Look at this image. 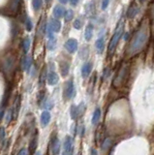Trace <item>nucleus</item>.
Returning a JSON list of instances; mask_svg holds the SVG:
<instances>
[{"instance_id": "obj_28", "label": "nucleus", "mask_w": 154, "mask_h": 155, "mask_svg": "<svg viewBox=\"0 0 154 155\" xmlns=\"http://www.w3.org/2000/svg\"><path fill=\"white\" fill-rule=\"evenodd\" d=\"M17 155H30V153H29V150L25 147V148H21L20 151L18 152Z\"/></svg>"}, {"instance_id": "obj_6", "label": "nucleus", "mask_w": 154, "mask_h": 155, "mask_svg": "<svg viewBox=\"0 0 154 155\" xmlns=\"http://www.w3.org/2000/svg\"><path fill=\"white\" fill-rule=\"evenodd\" d=\"M128 75V68L127 67H122L121 70H120L118 72V74L116 76V78H115V80L113 81V84L115 86H119L123 84L124 80L126 79V77Z\"/></svg>"}, {"instance_id": "obj_18", "label": "nucleus", "mask_w": 154, "mask_h": 155, "mask_svg": "<svg viewBox=\"0 0 154 155\" xmlns=\"http://www.w3.org/2000/svg\"><path fill=\"white\" fill-rule=\"evenodd\" d=\"M69 70H70V64L68 62L64 61L60 63V72H61L62 77H66L68 75Z\"/></svg>"}, {"instance_id": "obj_24", "label": "nucleus", "mask_w": 154, "mask_h": 155, "mask_svg": "<svg viewBox=\"0 0 154 155\" xmlns=\"http://www.w3.org/2000/svg\"><path fill=\"white\" fill-rule=\"evenodd\" d=\"M25 28H26V30L27 31H31V29H32V21H31V18L29 17H25Z\"/></svg>"}, {"instance_id": "obj_35", "label": "nucleus", "mask_w": 154, "mask_h": 155, "mask_svg": "<svg viewBox=\"0 0 154 155\" xmlns=\"http://www.w3.org/2000/svg\"><path fill=\"white\" fill-rule=\"evenodd\" d=\"M34 155H42V154H41L40 151H36V152L34 153Z\"/></svg>"}, {"instance_id": "obj_39", "label": "nucleus", "mask_w": 154, "mask_h": 155, "mask_svg": "<svg viewBox=\"0 0 154 155\" xmlns=\"http://www.w3.org/2000/svg\"><path fill=\"white\" fill-rule=\"evenodd\" d=\"M153 17H154V13H153Z\"/></svg>"}, {"instance_id": "obj_13", "label": "nucleus", "mask_w": 154, "mask_h": 155, "mask_svg": "<svg viewBox=\"0 0 154 155\" xmlns=\"http://www.w3.org/2000/svg\"><path fill=\"white\" fill-rule=\"evenodd\" d=\"M52 14H54V17L55 18H60L62 17H64L65 14V9L63 6H60V5H56V6L52 10Z\"/></svg>"}, {"instance_id": "obj_36", "label": "nucleus", "mask_w": 154, "mask_h": 155, "mask_svg": "<svg viewBox=\"0 0 154 155\" xmlns=\"http://www.w3.org/2000/svg\"><path fill=\"white\" fill-rule=\"evenodd\" d=\"M47 1V3H50V2H51V0H46Z\"/></svg>"}, {"instance_id": "obj_22", "label": "nucleus", "mask_w": 154, "mask_h": 155, "mask_svg": "<svg viewBox=\"0 0 154 155\" xmlns=\"http://www.w3.org/2000/svg\"><path fill=\"white\" fill-rule=\"evenodd\" d=\"M43 5V0H32V8L34 11H39Z\"/></svg>"}, {"instance_id": "obj_15", "label": "nucleus", "mask_w": 154, "mask_h": 155, "mask_svg": "<svg viewBox=\"0 0 154 155\" xmlns=\"http://www.w3.org/2000/svg\"><path fill=\"white\" fill-rule=\"evenodd\" d=\"M139 11V7L137 6V5L132 4L131 6L129 7L128 11H127V17H128V18H134L138 15Z\"/></svg>"}, {"instance_id": "obj_8", "label": "nucleus", "mask_w": 154, "mask_h": 155, "mask_svg": "<svg viewBox=\"0 0 154 155\" xmlns=\"http://www.w3.org/2000/svg\"><path fill=\"white\" fill-rule=\"evenodd\" d=\"M64 47L68 52L74 53L77 50H78V41H77L76 39H69V40H67L65 42Z\"/></svg>"}, {"instance_id": "obj_2", "label": "nucleus", "mask_w": 154, "mask_h": 155, "mask_svg": "<svg viewBox=\"0 0 154 155\" xmlns=\"http://www.w3.org/2000/svg\"><path fill=\"white\" fill-rule=\"evenodd\" d=\"M123 31H124V21L121 19L116 25V28H115V31L113 33V35L110 41V44H109V53H113L115 50V48H116L117 44L120 40V38L122 37L123 35Z\"/></svg>"}, {"instance_id": "obj_11", "label": "nucleus", "mask_w": 154, "mask_h": 155, "mask_svg": "<svg viewBox=\"0 0 154 155\" xmlns=\"http://www.w3.org/2000/svg\"><path fill=\"white\" fill-rule=\"evenodd\" d=\"M51 121V114L49 110H44L41 114V117H40V122L41 125L43 127H46V126L50 123Z\"/></svg>"}, {"instance_id": "obj_5", "label": "nucleus", "mask_w": 154, "mask_h": 155, "mask_svg": "<svg viewBox=\"0 0 154 155\" xmlns=\"http://www.w3.org/2000/svg\"><path fill=\"white\" fill-rule=\"evenodd\" d=\"M74 153V139L71 136H66L63 143L62 155H73Z\"/></svg>"}, {"instance_id": "obj_37", "label": "nucleus", "mask_w": 154, "mask_h": 155, "mask_svg": "<svg viewBox=\"0 0 154 155\" xmlns=\"http://www.w3.org/2000/svg\"><path fill=\"white\" fill-rule=\"evenodd\" d=\"M78 155H80V153H79V154H78Z\"/></svg>"}, {"instance_id": "obj_4", "label": "nucleus", "mask_w": 154, "mask_h": 155, "mask_svg": "<svg viewBox=\"0 0 154 155\" xmlns=\"http://www.w3.org/2000/svg\"><path fill=\"white\" fill-rule=\"evenodd\" d=\"M84 110H85V105H84V102H81V103L79 106L72 105L71 106V109H70L71 118L76 120L77 118H79L80 116H81V115L84 114Z\"/></svg>"}, {"instance_id": "obj_33", "label": "nucleus", "mask_w": 154, "mask_h": 155, "mask_svg": "<svg viewBox=\"0 0 154 155\" xmlns=\"http://www.w3.org/2000/svg\"><path fill=\"white\" fill-rule=\"evenodd\" d=\"M3 116H4V110H0V120L3 118Z\"/></svg>"}, {"instance_id": "obj_32", "label": "nucleus", "mask_w": 154, "mask_h": 155, "mask_svg": "<svg viewBox=\"0 0 154 155\" xmlns=\"http://www.w3.org/2000/svg\"><path fill=\"white\" fill-rule=\"evenodd\" d=\"M90 155H98L97 150L94 149V148H91V150H90Z\"/></svg>"}, {"instance_id": "obj_9", "label": "nucleus", "mask_w": 154, "mask_h": 155, "mask_svg": "<svg viewBox=\"0 0 154 155\" xmlns=\"http://www.w3.org/2000/svg\"><path fill=\"white\" fill-rule=\"evenodd\" d=\"M59 81V77L57 75V73H55L54 71H51L48 73L47 75V82L48 84L50 85H55Z\"/></svg>"}, {"instance_id": "obj_19", "label": "nucleus", "mask_w": 154, "mask_h": 155, "mask_svg": "<svg viewBox=\"0 0 154 155\" xmlns=\"http://www.w3.org/2000/svg\"><path fill=\"white\" fill-rule=\"evenodd\" d=\"M100 117H101V110H100V108H96L93 113V115H92V119H91L92 124L93 125L97 124L98 121L100 120Z\"/></svg>"}, {"instance_id": "obj_21", "label": "nucleus", "mask_w": 154, "mask_h": 155, "mask_svg": "<svg viewBox=\"0 0 154 155\" xmlns=\"http://www.w3.org/2000/svg\"><path fill=\"white\" fill-rule=\"evenodd\" d=\"M47 48H49L50 51H54L56 48V38L54 39H49L47 42Z\"/></svg>"}, {"instance_id": "obj_38", "label": "nucleus", "mask_w": 154, "mask_h": 155, "mask_svg": "<svg viewBox=\"0 0 154 155\" xmlns=\"http://www.w3.org/2000/svg\"><path fill=\"white\" fill-rule=\"evenodd\" d=\"M139 1H143V0H139Z\"/></svg>"}, {"instance_id": "obj_12", "label": "nucleus", "mask_w": 154, "mask_h": 155, "mask_svg": "<svg viewBox=\"0 0 154 155\" xmlns=\"http://www.w3.org/2000/svg\"><path fill=\"white\" fill-rule=\"evenodd\" d=\"M91 70H92V63L85 62L81 67V76H83V78H87L90 75Z\"/></svg>"}, {"instance_id": "obj_30", "label": "nucleus", "mask_w": 154, "mask_h": 155, "mask_svg": "<svg viewBox=\"0 0 154 155\" xmlns=\"http://www.w3.org/2000/svg\"><path fill=\"white\" fill-rule=\"evenodd\" d=\"M110 140L109 139L105 140V142H104V143H103V145H102V148H103V149L108 148V147H109V145H110Z\"/></svg>"}, {"instance_id": "obj_14", "label": "nucleus", "mask_w": 154, "mask_h": 155, "mask_svg": "<svg viewBox=\"0 0 154 155\" xmlns=\"http://www.w3.org/2000/svg\"><path fill=\"white\" fill-rule=\"evenodd\" d=\"M49 24L51 25V29L54 30V32H59L60 29H61V22L58 18H51V21L49 22Z\"/></svg>"}, {"instance_id": "obj_23", "label": "nucleus", "mask_w": 154, "mask_h": 155, "mask_svg": "<svg viewBox=\"0 0 154 155\" xmlns=\"http://www.w3.org/2000/svg\"><path fill=\"white\" fill-rule=\"evenodd\" d=\"M74 18V12L72 11V10H67L65 11V14H64V19L65 21H71L72 19Z\"/></svg>"}, {"instance_id": "obj_20", "label": "nucleus", "mask_w": 154, "mask_h": 155, "mask_svg": "<svg viewBox=\"0 0 154 155\" xmlns=\"http://www.w3.org/2000/svg\"><path fill=\"white\" fill-rule=\"evenodd\" d=\"M30 45H31V40H30V38L28 37V36H26L25 39H23V41H22V48H23V51H25V53H27L28 51H29Z\"/></svg>"}, {"instance_id": "obj_16", "label": "nucleus", "mask_w": 154, "mask_h": 155, "mask_svg": "<svg viewBox=\"0 0 154 155\" xmlns=\"http://www.w3.org/2000/svg\"><path fill=\"white\" fill-rule=\"evenodd\" d=\"M95 48H96V51H97L98 53H102L104 51V48H105V41H104V38L101 37L99 39H97L95 42Z\"/></svg>"}, {"instance_id": "obj_7", "label": "nucleus", "mask_w": 154, "mask_h": 155, "mask_svg": "<svg viewBox=\"0 0 154 155\" xmlns=\"http://www.w3.org/2000/svg\"><path fill=\"white\" fill-rule=\"evenodd\" d=\"M51 152L54 155H58L59 152H60V142H59V139L57 138L56 135L52 136V137H51Z\"/></svg>"}, {"instance_id": "obj_17", "label": "nucleus", "mask_w": 154, "mask_h": 155, "mask_svg": "<svg viewBox=\"0 0 154 155\" xmlns=\"http://www.w3.org/2000/svg\"><path fill=\"white\" fill-rule=\"evenodd\" d=\"M93 37V25L91 23H89L85 28L84 31V38L86 41H90Z\"/></svg>"}, {"instance_id": "obj_25", "label": "nucleus", "mask_w": 154, "mask_h": 155, "mask_svg": "<svg viewBox=\"0 0 154 155\" xmlns=\"http://www.w3.org/2000/svg\"><path fill=\"white\" fill-rule=\"evenodd\" d=\"M43 108H45L47 110H51L54 108V102H52L51 99H47L44 103V106H43Z\"/></svg>"}, {"instance_id": "obj_1", "label": "nucleus", "mask_w": 154, "mask_h": 155, "mask_svg": "<svg viewBox=\"0 0 154 155\" xmlns=\"http://www.w3.org/2000/svg\"><path fill=\"white\" fill-rule=\"evenodd\" d=\"M148 39V26L146 22H143V25L139 28V30L134 35L132 39L130 47L128 48L129 52L131 54H136V53L141 51L143 47L146 46Z\"/></svg>"}, {"instance_id": "obj_26", "label": "nucleus", "mask_w": 154, "mask_h": 155, "mask_svg": "<svg viewBox=\"0 0 154 155\" xmlns=\"http://www.w3.org/2000/svg\"><path fill=\"white\" fill-rule=\"evenodd\" d=\"M83 25H84V21H81L80 18H77V19H75V21H74V23H73V26L76 28V29H80L81 27H83Z\"/></svg>"}, {"instance_id": "obj_3", "label": "nucleus", "mask_w": 154, "mask_h": 155, "mask_svg": "<svg viewBox=\"0 0 154 155\" xmlns=\"http://www.w3.org/2000/svg\"><path fill=\"white\" fill-rule=\"evenodd\" d=\"M76 94L75 85L73 80H69L65 82L63 88V98L65 100H71Z\"/></svg>"}, {"instance_id": "obj_31", "label": "nucleus", "mask_w": 154, "mask_h": 155, "mask_svg": "<svg viewBox=\"0 0 154 155\" xmlns=\"http://www.w3.org/2000/svg\"><path fill=\"white\" fill-rule=\"evenodd\" d=\"M69 1H70V4L72 5V6H77L80 0H69Z\"/></svg>"}, {"instance_id": "obj_29", "label": "nucleus", "mask_w": 154, "mask_h": 155, "mask_svg": "<svg viewBox=\"0 0 154 155\" xmlns=\"http://www.w3.org/2000/svg\"><path fill=\"white\" fill-rule=\"evenodd\" d=\"M109 4H110V0H103V1H102V9L106 10L108 8Z\"/></svg>"}, {"instance_id": "obj_34", "label": "nucleus", "mask_w": 154, "mask_h": 155, "mask_svg": "<svg viewBox=\"0 0 154 155\" xmlns=\"http://www.w3.org/2000/svg\"><path fill=\"white\" fill-rule=\"evenodd\" d=\"M68 1H69V0H59V2L62 3V4H66Z\"/></svg>"}, {"instance_id": "obj_27", "label": "nucleus", "mask_w": 154, "mask_h": 155, "mask_svg": "<svg viewBox=\"0 0 154 155\" xmlns=\"http://www.w3.org/2000/svg\"><path fill=\"white\" fill-rule=\"evenodd\" d=\"M4 140H5V129L0 127V143H4Z\"/></svg>"}, {"instance_id": "obj_10", "label": "nucleus", "mask_w": 154, "mask_h": 155, "mask_svg": "<svg viewBox=\"0 0 154 155\" xmlns=\"http://www.w3.org/2000/svg\"><path fill=\"white\" fill-rule=\"evenodd\" d=\"M32 57L29 55H25L22 58V61H21V67H22V70L23 71H26V72H29L31 65H32Z\"/></svg>"}]
</instances>
